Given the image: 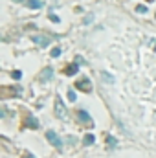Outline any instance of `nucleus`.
<instances>
[{
	"label": "nucleus",
	"mask_w": 156,
	"mask_h": 158,
	"mask_svg": "<svg viewBox=\"0 0 156 158\" xmlns=\"http://www.w3.org/2000/svg\"><path fill=\"white\" fill-rule=\"evenodd\" d=\"M11 76H13V79H20V77H22V74H20L18 70H15V72H13Z\"/></svg>",
	"instance_id": "obj_16"
},
{
	"label": "nucleus",
	"mask_w": 156,
	"mask_h": 158,
	"mask_svg": "<svg viewBox=\"0 0 156 158\" xmlns=\"http://www.w3.org/2000/svg\"><path fill=\"white\" fill-rule=\"evenodd\" d=\"M50 20H51V22H59V17H57V15H50Z\"/></svg>",
	"instance_id": "obj_17"
},
{
	"label": "nucleus",
	"mask_w": 156,
	"mask_h": 158,
	"mask_svg": "<svg viewBox=\"0 0 156 158\" xmlns=\"http://www.w3.org/2000/svg\"><path fill=\"white\" fill-rule=\"evenodd\" d=\"M51 77H53V68H51V66H46V68H44V72L40 74V79H44V81H50Z\"/></svg>",
	"instance_id": "obj_7"
},
{
	"label": "nucleus",
	"mask_w": 156,
	"mask_h": 158,
	"mask_svg": "<svg viewBox=\"0 0 156 158\" xmlns=\"http://www.w3.org/2000/svg\"><path fill=\"white\" fill-rule=\"evenodd\" d=\"M28 6L33 9H40L42 7V0H28Z\"/></svg>",
	"instance_id": "obj_9"
},
{
	"label": "nucleus",
	"mask_w": 156,
	"mask_h": 158,
	"mask_svg": "<svg viewBox=\"0 0 156 158\" xmlns=\"http://www.w3.org/2000/svg\"><path fill=\"white\" fill-rule=\"evenodd\" d=\"M68 99H70L72 103L77 99V94H76V90H74V88H70V90H68Z\"/></svg>",
	"instance_id": "obj_12"
},
{
	"label": "nucleus",
	"mask_w": 156,
	"mask_h": 158,
	"mask_svg": "<svg viewBox=\"0 0 156 158\" xmlns=\"http://www.w3.org/2000/svg\"><path fill=\"white\" fill-rule=\"evenodd\" d=\"M79 72V63H76V64H68L66 66V70H64V74L66 76H76Z\"/></svg>",
	"instance_id": "obj_6"
},
{
	"label": "nucleus",
	"mask_w": 156,
	"mask_h": 158,
	"mask_svg": "<svg viewBox=\"0 0 156 158\" xmlns=\"http://www.w3.org/2000/svg\"><path fill=\"white\" fill-rule=\"evenodd\" d=\"M101 77H105L109 83H114V77H112L110 74H107V72H103V74H101Z\"/></svg>",
	"instance_id": "obj_14"
},
{
	"label": "nucleus",
	"mask_w": 156,
	"mask_h": 158,
	"mask_svg": "<svg viewBox=\"0 0 156 158\" xmlns=\"http://www.w3.org/2000/svg\"><path fill=\"white\" fill-rule=\"evenodd\" d=\"M76 88L81 90V92H90V90H92V83H90V79L88 77L79 79L77 83H76Z\"/></svg>",
	"instance_id": "obj_3"
},
{
	"label": "nucleus",
	"mask_w": 156,
	"mask_h": 158,
	"mask_svg": "<svg viewBox=\"0 0 156 158\" xmlns=\"http://www.w3.org/2000/svg\"><path fill=\"white\" fill-rule=\"evenodd\" d=\"M151 44H153V48H156V39H153V42H151Z\"/></svg>",
	"instance_id": "obj_19"
},
{
	"label": "nucleus",
	"mask_w": 156,
	"mask_h": 158,
	"mask_svg": "<svg viewBox=\"0 0 156 158\" xmlns=\"http://www.w3.org/2000/svg\"><path fill=\"white\" fill-rule=\"evenodd\" d=\"M59 55H61V48H59V46H55V48L51 50V57H59Z\"/></svg>",
	"instance_id": "obj_13"
},
{
	"label": "nucleus",
	"mask_w": 156,
	"mask_h": 158,
	"mask_svg": "<svg viewBox=\"0 0 156 158\" xmlns=\"http://www.w3.org/2000/svg\"><path fill=\"white\" fill-rule=\"evenodd\" d=\"M77 118L83 121V123H90L92 125V118H90V114L86 112V110H79L77 112Z\"/></svg>",
	"instance_id": "obj_5"
},
{
	"label": "nucleus",
	"mask_w": 156,
	"mask_h": 158,
	"mask_svg": "<svg viewBox=\"0 0 156 158\" xmlns=\"http://www.w3.org/2000/svg\"><path fill=\"white\" fill-rule=\"evenodd\" d=\"M46 138H48V142H50V143H51L55 149H59V151L63 149V142H61V138L57 136V132H53V131H48V132H46Z\"/></svg>",
	"instance_id": "obj_1"
},
{
	"label": "nucleus",
	"mask_w": 156,
	"mask_h": 158,
	"mask_svg": "<svg viewBox=\"0 0 156 158\" xmlns=\"http://www.w3.org/2000/svg\"><path fill=\"white\" fill-rule=\"evenodd\" d=\"M13 2H17V4H20V2H24V0H13Z\"/></svg>",
	"instance_id": "obj_20"
},
{
	"label": "nucleus",
	"mask_w": 156,
	"mask_h": 158,
	"mask_svg": "<svg viewBox=\"0 0 156 158\" xmlns=\"http://www.w3.org/2000/svg\"><path fill=\"white\" fill-rule=\"evenodd\" d=\"M26 125H28L30 129H39V121H37L35 116H28V118H26Z\"/></svg>",
	"instance_id": "obj_8"
},
{
	"label": "nucleus",
	"mask_w": 156,
	"mask_h": 158,
	"mask_svg": "<svg viewBox=\"0 0 156 158\" xmlns=\"http://www.w3.org/2000/svg\"><path fill=\"white\" fill-rule=\"evenodd\" d=\"M136 11H138V13H147V7L140 4V6H136Z\"/></svg>",
	"instance_id": "obj_15"
},
{
	"label": "nucleus",
	"mask_w": 156,
	"mask_h": 158,
	"mask_svg": "<svg viewBox=\"0 0 156 158\" xmlns=\"http://www.w3.org/2000/svg\"><path fill=\"white\" fill-rule=\"evenodd\" d=\"M55 112H57V116L61 119H66V107H64V103H63V99L59 96L55 99Z\"/></svg>",
	"instance_id": "obj_2"
},
{
	"label": "nucleus",
	"mask_w": 156,
	"mask_h": 158,
	"mask_svg": "<svg viewBox=\"0 0 156 158\" xmlns=\"http://www.w3.org/2000/svg\"><path fill=\"white\" fill-rule=\"evenodd\" d=\"M107 143H109V147H112V149H114V147L117 145V140L114 138V136H107Z\"/></svg>",
	"instance_id": "obj_11"
},
{
	"label": "nucleus",
	"mask_w": 156,
	"mask_h": 158,
	"mask_svg": "<svg viewBox=\"0 0 156 158\" xmlns=\"http://www.w3.org/2000/svg\"><path fill=\"white\" fill-rule=\"evenodd\" d=\"M24 158H35V156H33L31 153H26V155H24Z\"/></svg>",
	"instance_id": "obj_18"
},
{
	"label": "nucleus",
	"mask_w": 156,
	"mask_h": 158,
	"mask_svg": "<svg viewBox=\"0 0 156 158\" xmlns=\"http://www.w3.org/2000/svg\"><path fill=\"white\" fill-rule=\"evenodd\" d=\"M31 40H33L37 46H40V48H46V46L50 44V39H48L46 35H35V37H33Z\"/></svg>",
	"instance_id": "obj_4"
},
{
	"label": "nucleus",
	"mask_w": 156,
	"mask_h": 158,
	"mask_svg": "<svg viewBox=\"0 0 156 158\" xmlns=\"http://www.w3.org/2000/svg\"><path fill=\"white\" fill-rule=\"evenodd\" d=\"M83 142H84V145H92V143L96 142V138H94V134H84Z\"/></svg>",
	"instance_id": "obj_10"
}]
</instances>
